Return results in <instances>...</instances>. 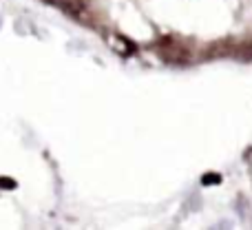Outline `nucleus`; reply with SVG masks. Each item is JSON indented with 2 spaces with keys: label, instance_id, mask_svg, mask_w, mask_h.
Listing matches in <instances>:
<instances>
[{
  "label": "nucleus",
  "instance_id": "nucleus-1",
  "mask_svg": "<svg viewBox=\"0 0 252 230\" xmlns=\"http://www.w3.org/2000/svg\"><path fill=\"white\" fill-rule=\"evenodd\" d=\"M219 179H221L219 175H206V177H204V184H219Z\"/></svg>",
  "mask_w": 252,
  "mask_h": 230
},
{
  "label": "nucleus",
  "instance_id": "nucleus-2",
  "mask_svg": "<svg viewBox=\"0 0 252 230\" xmlns=\"http://www.w3.org/2000/svg\"><path fill=\"white\" fill-rule=\"evenodd\" d=\"M0 186H9V188H16V182H9V179H0Z\"/></svg>",
  "mask_w": 252,
  "mask_h": 230
}]
</instances>
